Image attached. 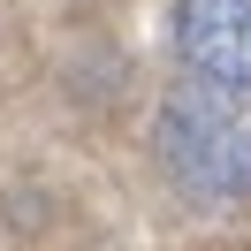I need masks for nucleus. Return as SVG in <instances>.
<instances>
[{
    "mask_svg": "<svg viewBox=\"0 0 251 251\" xmlns=\"http://www.w3.org/2000/svg\"><path fill=\"white\" fill-rule=\"evenodd\" d=\"M160 160L175 190L198 205H244L251 198V107H236L228 84H175L160 99Z\"/></svg>",
    "mask_w": 251,
    "mask_h": 251,
    "instance_id": "f257e3e1",
    "label": "nucleus"
},
{
    "mask_svg": "<svg viewBox=\"0 0 251 251\" xmlns=\"http://www.w3.org/2000/svg\"><path fill=\"white\" fill-rule=\"evenodd\" d=\"M175 53L190 76L251 92V0H175Z\"/></svg>",
    "mask_w": 251,
    "mask_h": 251,
    "instance_id": "f03ea898",
    "label": "nucleus"
}]
</instances>
